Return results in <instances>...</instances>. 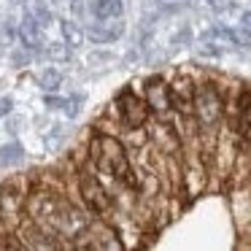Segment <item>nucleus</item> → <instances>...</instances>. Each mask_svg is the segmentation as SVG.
Segmentation results:
<instances>
[{"mask_svg": "<svg viewBox=\"0 0 251 251\" xmlns=\"http://www.w3.org/2000/svg\"><path fill=\"white\" fill-rule=\"evenodd\" d=\"M8 60H11V68H27L30 62L35 60V51H30L27 46H22V44H19V49H11Z\"/></svg>", "mask_w": 251, "mask_h": 251, "instance_id": "19", "label": "nucleus"}, {"mask_svg": "<svg viewBox=\"0 0 251 251\" xmlns=\"http://www.w3.org/2000/svg\"><path fill=\"white\" fill-rule=\"evenodd\" d=\"M146 132H149V146L159 154H181V138L176 132L173 122H159V119H149L146 122Z\"/></svg>", "mask_w": 251, "mask_h": 251, "instance_id": "8", "label": "nucleus"}, {"mask_svg": "<svg viewBox=\"0 0 251 251\" xmlns=\"http://www.w3.org/2000/svg\"><path fill=\"white\" fill-rule=\"evenodd\" d=\"M35 57H44V60H51V62H71L73 49L68 44H44V49Z\"/></svg>", "mask_w": 251, "mask_h": 251, "instance_id": "15", "label": "nucleus"}, {"mask_svg": "<svg viewBox=\"0 0 251 251\" xmlns=\"http://www.w3.org/2000/svg\"><path fill=\"white\" fill-rule=\"evenodd\" d=\"M51 3H68V0H51Z\"/></svg>", "mask_w": 251, "mask_h": 251, "instance_id": "28", "label": "nucleus"}, {"mask_svg": "<svg viewBox=\"0 0 251 251\" xmlns=\"http://www.w3.org/2000/svg\"><path fill=\"white\" fill-rule=\"evenodd\" d=\"M235 132H238V138H240V146L251 149V103L246 105L243 111H240V116H238V127H235Z\"/></svg>", "mask_w": 251, "mask_h": 251, "instance_id": "17", "label": "nucleus"}, {"mask_svg": "<svg viewBox=\"0 0 251 251\" xmlns=\"http://www.w3.org/2000/svg\"><path fill=\"white\" fill-rule=\"evenodd\" d=\"M11 108H14V100L11 98H0V119L11 114Z\"/></svg>", "mask_w": 251, "mask_h": 251, "instance_id": "25", "label": "nucleus"}, {"mask_svg": "<svg viewBox=\"0 0 251 251\" xmlns=\"http://www.w3.org/2000/svg\"><path fill=\"white\" fill-rule=\"evenodd\" d=\"M114 60H116V54H114V51H108V49H95V51H89V54H87L89 65H108V62H114Z\"/></svg>", "mask_w": 251, "mask_h": 251, "instance_id": "21", "label": "nucleus"}, {"mask_svg": "<svg viewBox=\"0 0 251 251\" xmlns=\"http://www.w3.org/2000/svg\"><path fill=\"white\" fill-rule=\"evenodd\" d=\"M195 119L200 125V135H219L224 125V98L213 81V71H200L197 76Z\"/></svg>", "mask_w": 251, "mask_h": 251, "instance_id": "1", "label": "nucleus"}, {"mask_svg": "<svg viewBox=\"0 0 251 251\" xmlns=\"http://www.w3.org/2000/svg\"><path fill=\"white\" fill-rule=\"evenodd\" d=\"M19 127H22V119H11V122H8V132H17Z\"/></svg>", "mask_w": 251, "mask_h": 251, "instance_id": "27", "label": "nucleus"}, {"mask_svg": "<svg viewBox=\"0 0 251 251\" xmlns=\"http://www.w3.org/2000/svg\"><path fill=\"white\" fill-rule=\"evenodd\" d=\"M170 87V103L173 114L181 116H195V92H197V76L192 71H176L168 78Z\"/></svg>", "mask_w": 251, "mask_h": 251, "instance_id": "7", "label": "nucleus"}, {"mask_svg": "<svg viewBox=\"0 0 251 251\" xmlns=\"http://www.w3.org/2000/svg\"><path fill=\"white\" fill-rule=\"evenodd\" d=\"M84 27V35H87L92 44H114L125 35V22L122 17L116 19H92V22L81 25Z\"/></svg>", "mask_w": 251, "mask_h": 251, "instance_id": "9", "label": "nucleus"}, {"mask_svg": "<svg viewBox=\"0 0 251 251\" xmlns=\"http://www.w3.org/2000/svg\"><path fill=\"white\" fill-rule=\"evenodd\" d=\"M197 51H200V57H213V60L224 57V49L216 44V41H213V44H208V41H205V44H200V46H197Z\"/></svg>", "mask_w": 251, "mask_h": 251, "instance_id": "23", "label": "nucleus"}, {"mask_svg": "<svg viewBox=\"0 0 251 251\" xmlns=\"http://www.w3.org/2000/svg\"><path fill=\"white\" fill-rule=\"evenodd\" d=\"M62 84H65V76H62V71H57V68H44V71L38 73V87L44 89V92H60Z\"/></svg>", "mask_w": 251, "mask_h": 251, "instance_id": "16", "label": "nucleus"}, {"mask_svg": "<svg viewBox=\"0 0 251 251\" xmlns=\"http://www.w3.org/2000/svg\"><path fill=\"white\" fill-rule=\"evenodd\" d=\"M92 19H116L125 14V0H89Z\"/></svg>", "mask_w": 251, "mask_h": 251, "instance_id": "12", "label": "nucleus"}, {"mask_svg": "<svg viewBox=\"0 0 251 251\" xmlns=\"http://www.w3.org/2000/svg\"><path fill=\"white\" fill-rule=\"evenodd\" d=\"M84 103H87V98H84L81 92L71 95V98H65V103H62V114H65L68 119H76V116H78V111L84 108Z\"/></svg>", "mask_w": 251, "mask_h": 251, "instance_id": "20", "label": "nucleus"}, {"mask_svg": "<svg viewBox=\"0 0 251 251\" xmlns=\"http://www.w3.org/2000/svg\"><path fill=\"white\" fill-rule=\"evenodd\" d=\"M60 33H62V44H68L71 49H78V46H84V27L78 22H73V19H62L60 22Z\"/></svg>", "mask_w": 251, "mask_h": 251, "instance_id": "13", "label": "nucleus"}, {"mask_svg": "<svg viewBox=\"0 0 251 251\" xmlns=\"http://www.w3.org/2000/svg\"><path fill=\"white\" fill-rule=\"evenodd\" d=\"M30 176H33V184H30L27 197H25V216L44 224L46 219L60 208V202L65 200V197L57 195V192L51 189V186H46L44 181H38V168L30 170Z\"/></svg>", "mask_w": 251, "mask_h": 251, "instance_id": "4", "label": "nucleus"}, {"mask_svg": "<svg viewBox=\"0 0 251 251\" xmlns=\"http://www.w3.org/2000/svg\"><path fill=\"white\" fill-rule=\"evenodd\" d=\"M27 11L30 14H33V17L35 19H38V25H41V27H49V25L51 22H54V17H51V8L49 6H46V3H44V0H33V6H30L27 8Z\"/></svg>", "mask_w": 251, "mask_h": 251, "instance_id": "18", "label": "nucleus"}, {"mask_svg": "<svg viewBox=\"0 0 251 251\" xmlns=\"http://www.w3.org/2000/svg\"><path fill=\"white\" fill-rule=\"evenodd\" d=\"M73 249H95V251H119L125 249L116 227L103 216H95L89 222V227L73 240Z\"/></svg>", "mask_w": 251, "mask_h": 251, "instance_id": "6", "label": "nucleus"}, {"mask_svg": "<svg viewBox=\"0 0 251 251\" xmlns=\"http://www.w3.org/2000/svg\"><path fill=\"white\" fill-rule=\"evenodd\" d=\"M213 14H229L235 8V0H205Z\"/></svg>", "mask_w": 251, "mask_h": 251, "instance_id": "24", "label": "nucleus"}, {"mask_svg": "<svg viewBox=\"0 0 251 251\" xmlns=\"http://www.w3.org/2000/svg\"><path fill=\"white\" fill-rule=\"evenodd\" d=\"M105 114L114 116V119H119L125 127H143L149 119H151L146 100H143L141 92H138L135 84L122 87L119 92L114 95V100L105 105Z\"/></svg>", "mask_w": 251, "mask_h": 251, "instance_id": "3", "label": "nucleus"}, {"mask_svg": "<svg viewBox=\"0 0 251 251\" xmlns=\"http://www.w3.org/2000/svg\"><path fill=\"white\" fill-rule=\"evenodd\" d=\"M138 92L143 95V100H146L151 119H159V122H173V103H170L168 76H162V73L146 76V78L141 81V87H138Z\"/></svg>", "mask_w": 251, "mask_h": 251, "instance_id": "5", "label": "nucleus"}, {"mask_svg": "<svg viewBox=\"0 0 251 251\" xmlns=\"http://www.w3.org/2000/svg\"><path fill=\"white\" fill-rule=\"evenodd\" d=\"M240 25L251 30V11H243V14H240Z\"/></svg>", "mask_w": 251, "mask_h": 251, "instance_id": "26", "label": "nucleus"}, {"mask_svg": "<svg viewBox=\"0 0 251 251\" xmlns=\"http://www.w3.org/2000/svg\"><path fill=\"white\" fill-rule=\"evenodd\" d=\"M92 219H95V213L89 211L87 205L73 202L71 197H65V200L60 202V208H57V211L44 222V227H49L51 232H54L57 238L68 246V249H73V240H76L78 235L89 227V222H92Z\"/></svg>", "mask_w": 251, "mask_h": 251, "instance_id": "2", "label": "nucleus"}, {"mask_svg": "<svg viewBox=\"0 0 251 251\" xmlns=\"http://www.w3.org/2000/svg\"><path fill=\"white\" fill-rule=\"evenodd\" d=\"M11 3H19V0H11Z\"/></svg>", "mask_w": 251, "mask_h": 251, "instance_id": "29", "label": "nucleus"}, {"mask_svg": "<svg viewBox=\"0 0 251 251\" xmlns=\"http://www.w3.org/2000/svg\"><path fill=\"white\" fill-rule=\"evenodd\" d=\"M192 38H195V35H192V27H181L178 33L170 38V44H173V49H184V46L192 44Z\"/></svg>", "mask_w": 251, "mask_h": 251, "instance_id": "22", "label": "nucleus"}, {"mask_svg": "<svg viewBox=\"0 0 251 251\" xmlns=\"http://www.w3.org/2000/svg\"><path fill=\"white\" fill-rule=\"evenodd\" d=\"M17 38H19V44L27 46V49L35 51V54L44 49V44H46L44 41V27H41L38 19H35L30 11H25L22 19L17 22Z\"/></svg>", "mask_w": 251, "mask_h": 251, "instance_id": "11", "label": "nucleus"}, {"mask_svg": "<svg viewBox=\"0 0 251 251\" xmlns=\"http://www.w3.org/2000/svg\"><path fill=\"white\" fill-rule=\"evenodd\" d=\"M205 41H216V44H229L235 49H251V30L249 27H227V25H213L202 33Z\"/></svg>", "mask_w": 251, "mask_h": 251, "instance_id": "10", "label": "nucleus"}, {"mask_svg": "<svg viewBox=\"0 0 251 251\" xmlns=\"http://www.w3.org/2000/svg\"><path fill=\"white\" fill-rule=\"evenodd\" d=\"M25 159V146L19 141H8L0 146V168H14Z\"/></svg>", "mask_w": 251, "mask_h": 251, "instance_id": "14", "label": "nucleus"}]
</instances>
